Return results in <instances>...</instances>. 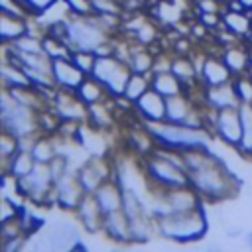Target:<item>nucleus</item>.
<instances>
[{"mask_svg": "<svg viewBox=\"0 0 252 252\" xmlns=\"http://www.w3.org/2000/svg\"><path fill=\"white\" fill-rule=\"evenodd\" d=\"M22 234H28V232H26L24 222L20 220V217H14V219H8V220L0 222V242L22 236Z\"/></svg>", "mask_w": 252, "mask_h": 252, "instance_id": "obj_40", "label": "nucleus"}, {"mask_svg": "<svg viewBox=\"0 0 252 252\" xmlns=\"http://www.w3.org/2000/svg\"><path fill=\"white\" fill-rule=\"evenodd\" d=\"M156 226L159 236L179 244H187V242H197L207 234L209 220L205 209L199 207L193 211L171 213L167 217H161L156 220Z\"/></svg>", "mask_w": 252, "mask_h": 252, "instance_id": "obj_3", "label": "nucleus"}, {"mask_svg": "<svg viewBox=\"0 0 252 252\" xmlns=\"http://www.w3.org/2000/svg\"><path fill=\"white\" fill-rule=\"evenodd\" d=\"M106 134L108 132H102V130H96L93 128L91 124L83 122L75 134V142L89 154V156H96V158H108V152H110V144L106 140Z\"/></svg>", "mask_w": 252, "mask_h": 252, "instance_id": "obj_17", "label": "nucleus"}, {"mask_svg": "<svg viewBox=\"0 0 252 252\" xmlns=\"http://www.w3.org/2000/svg\"><path fill=\"white\" fill-rule=\"evenodd\" d=\"M244 242H246V244L252 248V230H248V232H246V236H244Z\"/></svg>", "mask_w": 252, "mask_h": 252, "instance_id": "obj_50", "label": "nucleus"}, {"mask_svg": "<svg viewBox=\"0 0 252 252\" xmlns=\"http://www.w3.org/2000/svg\"><path fill=\"white\" fill-rule=\"evenodd\" d=\"M234 79V75L230 73V69L226 67V63L222 61L220 53H207L203 67L199 71V85L201 87H215V85H222V83H230Z\"/></svg>", "mask_w": 252, "mask_h": 252, "instance_id": "obj_16", "label": "nucleus"}, {"mask_svg": "<svg viewBox=\"0 0 252 252\" xmlns=\"http://www.w3.org/2000/svg\"><path fill=\"white\" fill-rule=\"evenodd\" d=\"M41 45H43V53L53 61V59H59V57H69L71 55V47L63 41V39H57L49 33H43L41 37Z\"/></svg>", "mask_w": 252, "mask_h": 252, "instance_id": "obj_36", "label": "nucleus"}, {"mask_svg": "<svg viewBox=\"0 0 252 252\" xmlns=\"http://www.w3.org/2000/svg\"><path fill=\"white\" fill-rule=\"evenodd\" d=\"M59 124H61V120H59V116L53 112L51 106L37 110V128H39V134L55 136L57 130H59Z\"/></svg>", "mask_w": 252, "mask_h": 252, "instance_id": "obj_37", "label": "nucleus"}, {"mask_svg": "<svg viewBox=\"0 0 252 252\" xmlns=\"http://www.w3.org/2000/svg\"><path fill=\"white\" fill-rule=\"evenodd\" d=\"M18 150H20V140L2 130V136H0V159H2V163H6Z\"/></svg>", "mask_w": 252, "mask_h": 252, "instance_id": "obj_42", "label": "nucleus"}, {"mask_svg": "<svg viewBox=\"0 0 252 252\" xmlns=\"http://www.w3.org/2000/svg\"><path fill=\"white\" fill-rule=\"evenodd\" d=\"M0 81H2V89H12V87H30V79L24 71L22 65H18L16 61L4 57L2 65H0Z\"/></svg>", "mask_w": 252, "mask_h": 252, "instance_id": "obj_27", "label": "nucleus"}, {"mask_svg": "<svg viewBox=\"0 0 252 252\" xmlns=\"http://www.w3.org/2000/svg\"><path fill=\"white\" fill-rule=\"evenodd\" d=\"M189 185L201 195L203 201L213 205L230 201L238 193V179L220 159V156L213 163L189 171Z\"/></svg>", "mask_w": 252, "mask_h": 252, "instance_id": "obj_1", "label": "nucleus"}, {"mask_svg": "<svg viewBox=\"0 0 252 252\" xmlns=\"http://www.w3.org/2000/svg\"><path fill=\"white\" fill-rule=\"evenodd\" d=\"M232 85H234V91L238 94L240 104H252V79L246 73L244 75H236L232 79Z\"/></svg>", "mask_w": 252, "mask_h": 252, "instance_id": "obj_41", "label": "nucleus"}, {"mask_svg": "<svg viewBox=\"0 0 252 252\" xmlns=\"http://www.w3.org/2000/svg\"><path fill=\"white\" fill-rule=\"evenodd\" d=\"M240 118H242V140L236 148V154L242 158H252V104H240Z\"/></svg>", "mask_w": 252, "mask_h": 252, "instance_id": "obj_33", "label": "nucleus"}, {"mask_svg": "<svg viewBox=\"0 0 252 252\" xmlns=\"http://www.w3.org/2000/svg\"><path fill=\"white\" fill-rule=\"evenodd\" d=\"M28 32V18H16L8 14H0V41L2 45L12 43Z\"/></svg>", "mask_w": 252, "mask_h": 252, "instance_id": "obj_29", "label": "nucleus"}, {"mask_svg": "<svg viewBox=\"0 0 252 252\" xmlns=\"http://www.w3.org/2000/svg\"><path fill=\"white\" fill-rule=\"evenodd\" d=\"M248 61H250V65H252V45L248 47Z\"/></svg>", "mask_w": 252, "mask_h": 252, "instance_id": "obj_52", "label": "nucleus"}, {"mask_svg": "<svg viewBox=\"0 0 252 252\" xmlns=\"http://www.w3.org/2000/svg\"><path fill=\"white\" fill-rule=\"evenodd\" d=\"M116 102L112 96H108L102 102H94L87 106V124H91L96 130L110 132L116 124Z\"/></svg>", "mask_w": 252, "mask_h": 252, "instance_id": "obj_20", "label": "nucleus"}, {"mask_svg": "<svg viewBox=\"0 0 252 252\" xmlns=\"http://www.w3.org/2000/svg\"><path fill=\"white\" fill-rule=\"evenodd\" d=\"M69 59L85 73V75H91L93 69H94V63H96V55L94 51H87V49H73Z\"/></svg>", "mask_w": 252, "mask_h": 252, "instance_id": "obj_39", "label": "nucleus"}, {"mask_svg": "<svg viewBox=\"0 0 252 252\" xmlns=\"http://www.w3.org/2000/svg\"><path fill=\"white\" fill-rule=\"evenodd\" d=\"M26 10H28V14L32 16V18H37V16H41L55 0H18Z\"/></svg>", "mask_w": 252, "mask_h": 252, "instance_id": "obj_44", "label": "nucleus"}, {"mask_svg": "<svg viewBox=\"0 0 252 252\" xmlns=\"http://www.w3.org/2000/svg\"><path fill=\"white\" fill-rule=\"evenodd\" d=\"M112 35L102 28L94 14L91 16H71L69 18V32L65 43L71 49H87L94 51L100 43L108 41Z\"/></svg>", "mask_w": 252, "mask_h": 252, "instance_id": "obj_7", "label": "nucleus"}, {"mask_svg": "<svg viewBox=\"0 0 252 252\" xmlns=\"http://www.w3.org/2000/svg\"><path fill=\"white\" fill-rule=\"evenodd\" d=\"M195 98L205 104L211 110H226V108H238L240 100L238 94L234 91L232 81L230 83H222V85H215V87H199V91L195 93Z\"/></svg>", "mask_w": 252, "mask_h": 252, "instance_id": "obj_10", "label": "nucleus"}, {"mask_svg": "<svg viewBox=\"0 0 252 252\" xmlns=\"http://www.w3.org/2000/svg\"><path fill=\"white\" fill-rule=\"evenodd\" d=\"M134 116L144 124L165 120V96L150 89L134 102Z\"/></svg>", "mask_w": 252, "mask_h": 252, "instance_id": "obj_15", "label": "nucleus"}, {"mask_svg": "<svg viewBox=\"0 0 252 252\" xmlns=\"http://www.w3.org/2000/svg\"><path fill=\"white\" fill-rule=\"evenodd\" d=\"M132 71L126 63H122L120 59H116L114 55H104V57H96L94 69L91 73V77H94L108 93V96L118 98L124 94L126 83L130 79Z\"/></svg>", "mask_w": 252, "mask_h": 252, "instance_id": "obj_8", "label": "nucleus"}, {"mask_svg": "<svg viewBox=\"0 0 252 252\" xmlns=\"http://www.w3.org/2000/svg\"><path fill=\"white\" fill-rule=\"evenodd\" d=\"M250 28H252V20H250Z\"/></svg>", "mask_w": 252, "mask_h": 252, "instance_id": "obj_55", "label": "nucleus"}, {"mask_svg": "<svg viewBox=\"0 0 252 252\" xmlns=\"http://www.w3.org/2000/svg\"><path fill=\"white\" fill-rule=\"evenodd\" d=\"M219 2H220V4H226V0H219Z\"/></svg>", "mask_w": 252, "mask_h": 252, "instance_id": "obj_54", "label": "nucleus"}, {"mask_svg": "<svg viewBox=\"0 0 252 252\" xmlns=\"http://www.w3.org/2000/svg\"><path fill=\"white\" fill-rule=\"evenodd\" d=\"M33 165H35V159H33L32 152L18 150L6 163H2V171L12 175L14 179H22V177H26L33 169Z\"/></svg>", "mask_w": 252, "mask_h": 252, "instance_id": "obj_30", "label": "nucleus"}, {"mask_svg": "<svg viewBox=\"0 0 252 252\" xmlns=\"http://www.w3.org/2000/svg\"><path fill=\"white\" fill-rule=\"evenodd\" d=\"M75 217L81 224V228L89 234H96L102 232V222H104V213L98 205V201L94 199L93 193H85L83 199L79 201L77 209H75Z\"/></svg>", "mask_w": 252, "mask_h": 252, "instance_id": "obj_14", "label": "nucleus"}, {"mask_svg": "<svg viewBox=\"0 0 252 252\" xmlns=\"http://www.w3.org/2000/svg\"><path fill=\"white\" fill-rule=\"evenodd\" d=\"M51 108L63 122H87V104L75 94V91L57 89Z\"/></svg>", "mask_w": 252, "mask_h": 252, "instance_id": "obj_13", "label": "nucleus"}, {"mask_svg": "<svg viewBox=\"0 0 252 252\" xmlns=\"http://www.w3.org/2000/svg\"><path fill=\"white\" fill-rule=\"evenodd\" d=\"M250 14H252V10H250Z\"/></svg>", "mask_w": 252, "mask_h": 252, "instance_id": "obj_56", "label": "nucleus"}, {"mask_svg": "<svg viewBox=\"0 0 252 252\" xmlns=\"http://www.w3.org/2000/svg\"><path fill=\"white\" fill-rule=\"evenodd\" d=\"M246 75L252 79V65H248V71H246Z\"/></svg>", "mask_w": 252, "mask_h": 252, "instance_id": "obj_53", "label": "nucleus"}, {"mask_svg": "<svg viewBox=\"0 0 252 252\" xmlns=\"http://www.w3.org/2000/svg\"><path fill=\"white\" fill-rule=\"evenodd\" d=\"M213 134L228 148L236 150L240 140H242V118L238 108H226L217 112Z\"/></svg>", "mask_w": 252, "mask_h": 252, "instance_id": "obj_11", "label": "nucleus"}, {"mask_svg": "<svg viewBox=\"0 0 252 252\" xmlns=\"http://www.w3.org/2000/svg\"><path fill=\"white\" fill-rule=\"evenodd\" d=\"M28 242H30V234H22V236H16V238L0 242V248L4 252H18V250H24L28 246Z\"/></svg>", "mask_w": 252, "mask_h": 252, "instance_id": "obj_46", "label": "nucleus"}, {"mask_svg": "<svg viewBox=\"0 0 252 252\" xmlns=\"http://www.w3.org/2000/svg\"><path fill=\"white\" fill-rule=\"evenodd\" d=\"M152 89L156 93H159L161 96L169 98V96H177L181 93H187L185 85L171 73V71H165V73H152Z\"/></svg>", "mask_w": 252, "mask_h": 252, "instance_id": "obj_28", "label": "nucleus"}, {"mask_svg": "<svg viewBox=\"0 0 252 252\" xmlns=\"http://www.w3.org/2000/svg\"><path fill=\"white\" fill-rule=\"evenodd\" d=\"M126 148L138 158H146L156 150V140H154L152 132L148 130V126L142 120L138 122V126L128 128V132H126Z\"/></svg>", "mask_w": 252, "mask_h": 252, "instance_id": "obj_22", "label": "nucleus"}, {"mask_svg": "<svg viewBox=\"0 0 252 252\" xmlns=\"http://www.w3.org/2000/svg\"><path fill=\"white\" fill-rule=\"evenodd\" d=\"M75 94H77L87 106H89V104H94V102H102V100L108 98L106 89H104L94 77H91V75H87V77L83 79V83L77 87Z\"/></svg>", "mask_w": 252, "mask_h": 252, "instance_id": "obj_31", "label": "nucleus"}, {"mask_svg": "<svg viewBox=\"0 0 252 252\" xmlns=\"http://www.w3.org/2000/svg\"><path fill=\"white\" fill-rule=\"evenodd\" d=\"M240 4H242V6H244L248 12L252 10V0H240Z\"/></svg>", "mask_w": 252, "mask_h": 252, "instance_id": "obj_51", "label": "nucleus"}, {"mask_svg": "<svg viewBox=\"0 0 252 252\" xmlns=\"http://www.w3.org/2000/svg\"><path fill=\"white\" fill-rule=\"evenodd\" d=\"M32 156L35 159V163H49L55 156H57V144H55V136H45V134H37L32 146Z\"/></svg>", "mask_w": 252, "mask_h": 252, "instance_id": "obj_34", "label": "nucleus"}, {"mask_svg": "<svg viewBox=\"0 0 252 252\" xmlns=\"http://www.w3.org/2000/svg\"><path fill=\"white\" fill-rule=\"evenodd\" d=\"M73 16H91L93 14V4L91 0H65Z\"/></svg>", "mask_w": 252, "mask_h": 252, "instance_id": "obj_45", "label": "nucleus"}, {"mask_svg": "<svg viewBox=\"0 0 252 252\" xmlns=\"http://www.w3.org/2000/svg\"><path fill=\"white\" fill-rule=\"evenodd\" d=\"M77 179L79 185L83 187L85 193H94L106 179L114 177V163L110 161V158H96V156H89L87 161H83L77 169Z\"/></svg>", "mask_w": 252, "mask_h": 252, "instance_id": "obj_9", "label": "nucleus"}, {"mask_svg": "<svg viewBox=\"0 0 252 252\" xmlns=\"http://www.w3.org/2000/svg\"><path fill=\"white\" fill-rule=\"evenodd\" d=\"M140 167L144 171V177L152 189L169 191L189 185V173L171 161L163 159L158 154H150L146 158H140Z\"/></svg>", "mask_w": 252, "mask_h": 252, "instance_id": "obj_5", "label": "nucleus"}, {"mask_svg": "<svg viewBox=\"0 0 252 252\" xmlns=\"http://www.w3.org/2000/svg\"><path fill=\"white\" fill-rule=\"evenodd\" d=\"M71 250H75V252H85V250H89V248H87V244H85L83 240H79V238H77V240L73 242Z\"/></svg>", "mask_w": 252, "mask_h": 252, "instance_id": "obj_49", "label": "nucleus"}, {"mask_svg": "<svg viewBox=\"0 0 252 252\" xmlns=\"http://www.w3.org/2000/svg\"><path fill=\"white\" fill-rule=\"evenodd\" d=\"M240 234H242V228H238V226H236V228H234V226H226V236H228L230 240L238 238Z\"/></svg>", "mask_w": 252, "mask_h": 252, "instance_id": "obj_48", "label": "nucleus"}, {"mask_svg": "<svg viewBox=\"0 0 252 252\" xmlns=\"http://www.w3.org/2000/svg\"><path fill=\"white\" fill-rule=\"evenodd\" d=\"M12 49L20 51V53H41L43 45H41V37L39 35H32V33H24L22 37L14 39L12 43H8Z\"/></svg>", "mask_w": 252, "mask_h": 252, "instance_id": "obj_38", "label": "nucleus"}, {"mask_svg": "<svg viewBox=\"0 0 252 252\" xmlns=\"http://www.w3.org/2000/svg\"><path fill=\"white\" fill-rule=\"evenodd\" d=\"M152 0H122L124 4V14L128 12H138V10H146L150 6Z\"/></svg>", "mask_w": 252, "mask_h": 252, "instance_id": "obj_47", "label": "nucleus"}, {"mask_svg": "<svg viewBox=\"0 0 252 252\" xmlns=\"http://www.w3.org/2000/svg\"><path fill=\"white\" fill-rule=\"evenodd\" d=\"M0 14H8L16 18H32L18 0H0Z\"/></svg>", "mask_w": 252, "mask_h": 252, "instance_id": "obj_43", "label": "nucleus"}, {"mask_svg": "<svg viewBox=\"0 0 252 252\" xmlns=\"http://www.w3.org/2000/svg\"><path fill=\"white\" fill-rule=\"evenodd\" d=\"M154 61H156V51L152 47H144L138 45L132 51V57L128 61V67L132 73H140V75H152L154 71Z\"/></svg>", "mask_w": 252, "mask_h": 252, "instance_id": "obj_32", "label": "nucleus"}, {"mask_svg": "<svg viewBox=\"0 0 252 252\" xmlns=\"http://www.w3.org/2000/svg\"><path fill=\"white\" fill-rule=\"evenodd\" d=\"M163 195V201L169 209V215L171 213H185V211H193V209H199L203 207V199L201 195L191 187H179V189H169V191H161Z\"/></svg>", "mask_w": 252, "mask_h": 252, "instance_id": "obj_19", "label": "nucleus"}, {"mask_svg": "<svg viewBox=\"0 0 252 252\" xmlns=\"http://www.w3.org/2000/svg\"><path fill=\"white\" fill-rule=\"evenodd\" d=\"M219 53H220L222 61L226 63V67L230 69V73L234 77L236 75H244L248 71V65H250V61H248V45L242 39L232 41V43L220 47Z\"/></svg>", "mask_w": 252, "mask_h": 252, "instance_id": "obj_23", "label": "nucleus"}, {"mask_svg": "<svg viewBox=\"0 0 252 252\" xmlns=\"http://www.w3.org/2000/svg\"><path fill=\"white\" fill-rule=\"evenodd\" d=\"M148 130L152 132L156 146H163L169 150L177 152H187L193 148H211L213 142V132L207 128H189L183 124H173V122H150L146 124Z\"/></svg>", "mask_w": 252, "mask_h": 252, "instance_id": "obj_2", "label": "nucleus"}, {"mask_svg": "<svg viewBox=\"0 0 252 252\" xmlns=\"http://www.w3.org/2000/svg\"><path fill=\"white\" fill-rule=\"evenodd\" d=\"M195 104H197V98L187 93L165 98V120L173 124H183Z\"/></svg>", "mask_w": 252, "mask_h": 252, "instance_id": "obj_25", "label": "nucleus"}, {"mask_svg": "<svg viewBox=\"0 0 252 252\" xmlns=\"http://www.w3.org/2000/svg\"><path fill=\"white\" fill-rule=\"evenodd\" d=\"M51 75H53L57 89H65V91H77V87L87 77L69 57L53 59L51 61Z\"/></svg>", "mask_w": 252, "mask_h": 252, "instance_id": "obj_18", "label": "nucleus"}, {"mask_svg": "<svg viewBox=\"0 0 252 252\" xmlns=\"http://www.w3.org/2000/svg\"><path fill=\"white\" fill-rule=\"evenodd\" d=\"M53 193H55V207H59L61 211L75 213L79 201L85 195L83 187L79 185V179H77L75 169H69L65 175H61V177L55 179Z\"/></svg>", "mask_w": 252, "mask_h": 252, "instance_id": "obj_12", "label": "nucleus"}, {"mask_svg": "<svg viewBox=\"0 0 252 252\" xmlns=\"http://www.w3.org/2000/svg\"><path fill=\"white\" fill-rule=\"evenodd\" d=\"M152 89V75H140V73H132L128 83H126V89H124V98L130 100L132 104Z\"/></svg>", "mask_w": 252, "mask_h": 252, "instance_id": "obj_35", "label": "nucleus"}, {"mask_svg": "<svg viewBox=\"0 0 252 252\" xmlns=\"http://www.w3.org/2000/svg\"><path fill=\"white\" fill-rule=\"evenodd\" d=\"M0 124L2 130L16 136V138H26V136H37V110L24 106L16 102L6 91L0 94Z\"/></svg>", "mask_w": 252, "mask_h": 252, "instance_id": "obj_4", "label": "nucleus"}, {"mask_svg": "<svg viewBox=\"0 0 252 252\" xmlns=\"http://www.w3.org/2000/svg\"><path fill=\"white\" fill-rule=\"evenodd\" d=\"M102 232L116 244H134L132 242V228H130V220L124 215V211H112L104 215V222H102Z\"/></svg>", "mask_w": 252, "mask_h": 252, "instance_id": "obj_21", "label": "nucleus"}, {"mask_svg": "<svg viewBox=\"0 0 252 252\" xmlns=\"http://www.w3.org/2000/svg\"><path fill=\"white\" fill-rule=\"evenodd\" d=\"M250 20H252V14L248 10H244V12L222 10V28L236 39H244L250 33V30H252Z\"/></svg>", "mask_w": 252, "mask_h": 252, "instance_id": "obj_26", "label": "nucleus"}, {"mask_svg": "<svg viewBox=\"0 0 252 252\" xmlns=\"http://www.w3.org/2000/svg\"><path fill=\"white\" fill-rule=\"evenodd\" d=\"M53 175L47 163H35L33 169L18 179V193L24 197V201L41 205V207H53L55 205V193H53Z\"/></svg>", "mask_w": 252, "mask_h": 252, "instance_id": "obj_6", "label": "nucleus"}, {"mask_svg": "<svg viewBox=\"0 0 252 252\" xmlns=\"http://www.w3.org/2000/svg\"><path fill=\"white\" fill-rule=\"evenodd\" d=\"M93 195L98 201V205H100V209H102L104 215L122 209V187H120V183L114 177L106 179Z\"/></svg>", "mask_w": 252, "mask_h": 252, "instance_id": "obj_24", "label": "nucleus"}]
</instances>
